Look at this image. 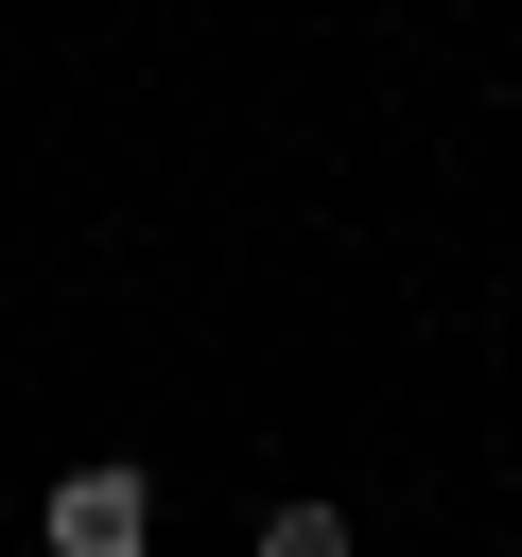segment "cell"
<instances>
[{
    "instance_id": "7a4b0ae2",
    "label": "cell",
    "mask_w": 522,
    "mask_h": 557,
    "mask_svg": "<svg viewBox=\"0 0 522 557\" xmlns=\"http://www.w3.org/2000/svg\"><path fill=\"white\" fill-rule=\"evenodd\" d=\"M244 557H348V505H261V540Z\"/></svg>"
},
{
    "instance_id": "6da1fadb",
    "label": "cell",
    "mask_w": 522,
    "mask_h": 557,
    "mask_svg": "<svg viewBox=\"0 0 522 557\" xmlns=\"http://www.w3.org/2000/svg\"><path fill=\"white\" fill-rule=\"evenodd\" d=\"M52 557H157V487H139L122 453L52 470Z\"/></svg>"
}]
</instances>
